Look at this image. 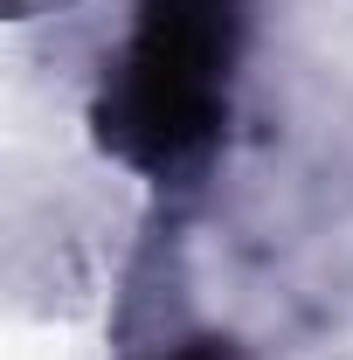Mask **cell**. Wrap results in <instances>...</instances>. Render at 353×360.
I'll list each match as a JSON object with an SVG mask.
<instances>
[{
	"instance_id": "cell-1",
	"label": "cell",
	"mask_w": 353,
	"mask_h": 360,
	"mask_svg": "<svg viewBox=\"0 0 353 360\" xmlns=\"http://www.w3.org/2000/svg\"><path fill=\"white\" fill-rule=\"evenodd\" d=\"M236 0H139V28L97 97V139L139 174H180L222 125Z\"/></svg>"
},
{
	"instance_id": "cell-2",
	"label": "cell",
	"mask_w": 353,
	"mask_h": 360,
	"mask_svg": "<svg viewBox=\"0 0 353 360\" xmlns=\"http://www.w3.org/2000/svg\"><path fill=\"white\" fill-rule=\"evenodd\" d=\"M160 360H236L222 340H187V347H174V354H160Z\"/></svg>"
}]
</instances>
